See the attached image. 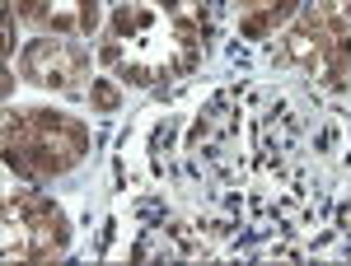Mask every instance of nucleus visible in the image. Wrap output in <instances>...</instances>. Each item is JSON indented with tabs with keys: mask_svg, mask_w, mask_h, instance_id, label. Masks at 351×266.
<instances>
[{
	"mask_svg": "<svg viewBox=\"0 0 351 266\" xmlns=\"http://www.w3.org/2000/svg\"><path fill=\"white\" fill-rule=\"evenodd\" d=\"M211 38L216 19L206 0H127L108 10L94 56L122 89H164L202 70Z\"/></svg>",
	"mask_w": 351,
	"mask_h": 266,
	"instance_id": "f257e3e1",
	"label": "nucleus"
},
{
	"mask_svg": "<svg viewBox=\"0 0 351 266\" xmlns=\"http://www.w3.org/2000/svg\"><path fill=\"white\" fill-rule=\"evenodd\" d=\"M94 131L71 107L5 103V168L24 183H61L89 163Z\"/></svg>",
	"mask_w": 351,
	"mask_h": 266,
	"instance_id": "f03ea898",
	"label": "nucleus"
},
{
	"mask_svg": "<svg viewBox=\"0 0 351 266\" xmlns=\"http://www.w3.org/2000/svg\"><path fill=\"white\" fill-rule=\"evenodd\" d=\"M271 61L324 94L351 89V19L337 0H304L271 33Z\"/></svg>",
	"mask_w": 351,
	"mask_h": 266,
	"instance_id": "7ed1b4c3",
	"label": "nucleus"
},
{
	"mask_svg": "<svg viewBox=\"0 0 351 266\" xmlns=\"http://www.w3.org/2000/svg\"><path fill=\"white\" fill-rule=\"evenodd\" d=\"M71 215L43 187H10L0 201V257L10 266H33V262H61L71 252Z\"/></svg>",
	"mask_w": 351,
	"mask_h": 266,
	"instance_id": "20e7f679",
	"label": "nucleus"
},
{
	"mask_svg": "<svg viewBox=\"0 0 351 266\" xmlns=\"http://www.w3.org/2000/svg\"><path fill=\"white\" fill-rule=\"evenodd\" d=\"M14 70H19V84H28V89H43L56 98H84L94 84V70H99V56H94V47H84V38L33 33L14 52Z\"/></svg>",
	"mask_w": 351,
	"mask_h": 266,
	"instance_id": "39448f33",
	"label": "nucleus"
},
{
	"mask_svg": "<svg viewBox=\"0 0 351 266\" xmlns=\"http://www.w3.org/2000/svg\"><path fill=\"white\" fill-rule=\"evenodd\" d=\"M28 33H56V38H84L94 42L104 33V0H5Z\"/></svg>",
	"mask_w": 351,
	"mask_h": 266,
	"instance_id": "423d86ee",
	"label": "nucleus"
},
{
	"mask_svg": "<svg viewBox=\"0 0 351 266\" xmlns=\"http://www.w3.org/2000/svg\"><path fill=\"white\" fill-rule=\"evenodd\" d=\"M230 5H234V14H239L243 38L263 42V38H271L276 28H281L286 19H291V14H295L304 0H230Z\"/></svg>",
	"mask_w": 351,
	"mask_h": 266,
	"instance_id": "0eeeda50",
	"label": "nucleus"
},
{
	"mask_svg": "<svg viewBox=\"0 0 351 266\" xmlns=\"http://www.w3.org/2000/svg\"><path fill=\"white\" fill-rule=\"evenodd\" d=\"M84 98H89V107H94L99 117H112L117 107L127 103V89L112 80V75H94V84H89V94H84Z\"/></svg>",
	"mask_w": 351,
	"mask_h": 266,
	"instance_id": "6e6552de",
	"label": "nucleus"
},
{
	"mask_svg": "<svg viewBox=\"0 0 351 266\" xmlns=\"http://www.w3.org/2000/svg\"><path fill=\"white\" fill-rule=\"evenodd\" d=\"M337 5H342V10H347V19H351V0H337Z\"/></svg>",
	"mask_w": 351,
	"mask_h": 266,
	"instance_id": "1a4fd4ad",
	"label": "nucleus"
}]
</instances>
